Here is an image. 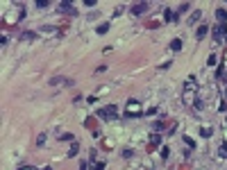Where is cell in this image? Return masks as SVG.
Instances as JSON below:
<instances>
[{"label": "cell", "mask_w": 227, "mask_h": 170, "mask_svg": "<svg viewBox=\"0 0 227 170\" xmlns=\"http://www.w3.org/2000/svg\"><path fill=\"white\" fill-rule=\"evenodd\" d=\"M225 34H227V23H218V25L213 27V41H216V43H220Z\"/></svg>", "instance_id": "6da1fadb"}, {"label": "cell", "mask_w": 227, "mask_h": 170, "mask_svg": "<svg viewBox=\"0 0 227 170\" xmlns=\"http://www.w3.org/2000/svg\"><path fill=\"white\" fill-rule=\"evenodd\" d=\"M134 111L139 113L141 107H139V102H136V100H129V102H127V111H125V118H134Z\"/></svg>", "instance_id": "7a4b0ae2"}, {"label": "cell", "mask_w": 227, "mask_h": 170, "mask_svg": "<svg viewBox=\"0 0 227 170\" xmlns=\"http://www.w3.org/2000/svg\"><path fill=\"white\" fill-rule=\"evenodd\" d=\"M116 113H118V111H116V107H114V104H109L107 109H100L98 116H102L104 120H109V118H116Z\"/></svg>", "instance_id": "3957f363"}, {"label": "cell", "mask_w": 227, "mask_h": 170, "mask_svg": "<svg viewBox=\"0 0 227 170\" xmlns=\"http://www.w3.org/2000/svg\"><path fill=\"white\" fill-rule=\"evenodd\" d=\"M148 7H150V2H136V5L132 7V14H134V16H141V14L148 11Z\"/></svg>", "instance_id": "277c9868"}, {"label": "cell", "mask_w": 227, "mask_h": 170, "mask_svg": "<svg viewBox=\"0 0 227 170\" xmlns=\"http://www.w3.org/2000/svg\"><path fill=\"white\" fill-rule=\"evenodd\" d=\"M59 11H66V14H75V9H73V2H59Z\"/></svg>", "instance_id": "5b68a950"}, {"label": "cell", "mask_w": 227, "mask_h": 170, "mask_svg": "<svg viewBox=\"0 0 227 170\" xmlns=\"http://www.w3.org/2000/svg\"><path fill=\"white\" fill-rule=\"evenodd\" d=\"M207 32H209V25H200V27H198V32H195L198 41H200V39H204V36H207Z\"/></svg>", "instance_id": "8992f818"}, {"label": "cell", "mask_w": 227, "mask_h": 170, "mask_svg": "<svg viewBox=\"0 0 227 170\" xmlns=\"http://www.w3.org/2000/svg\"><path fill=\"white\" fill-rule=\"evenodd\" d=\"M164 18H166L168 23H175V21H177V14H173L170 9H166V11H164Z\"/></svg>", "instance_id": "52a82bcc"}, {"label": "cell", "mask_w": 227, "mask_h": 170, "mask_svg": "<svg viewBox=\"0 0 227 170\" xmlns=\"http://www.w3.org/2000/svg\"><path fill=\"white\" fill-rule=\"evenodd\" d=\"M184 88H186V91H189V88H191V91H195V88H198V82H195V77H189V82L184 84Z\"/></svg>", "instance_id": "ba28073f"}, {"label": "cell", "mask_w": 227, "mask_h": 170, "mask_svg": "<svg viewBox=\"0 0 227 170\" xmlns=\"http://www.w3.org/2000/svg\"><path fill=\"white\" fill-rule=\"evenodd\" d=\"M170 50H173V52L182 50V39H175V41H170Z\"/></svg>", "instance_id": "9c48e42d"}, {"label": "cell", "mask_w": 227, "mask_h": 170, "mask_svg": "<svg viewBox=\"0 0 227 170\" xmlns=\"http://www.w3.org/2000/svg\"><path fill=\"white\" fill-rule=\"evenodd\" d=\"M216 18H218L220 23H225V21H227V11H225V9H216Z\"/></svg>", "instance_id": "30bf717a"}, {"label": "cell", "mask_w": 227, "mask_h": 170, "mask_svg": "<svg viewBox=\"0 0 227 170\" xmlns=\"http://www.w3.org/2000/svg\"><path fill=\"white\" fill-rule=\"evenodd\" d=\"M21 39H23V41H34V39H36V34H34V32H25V34H23Z\"/></svg>", "instance_id": "8fae6325"}, {"label": "cell", "mask_w": 227, "mask_h": 170, "mask_svg": "<svg viewBox=\"0 0 227 170\" xmlns=\"http://www.w3.org/2000/svg\"><path fill=\"white\" fill-rule=\"evenodd\" d=\"M200 134L204 136V139H209V136L213 134V129H211V127H202V129H200Z\"/></svg>", "instance_id": "7c38bea8"}, {"label": "cell", "mask_w": 227, "mask_h": 170, "mask_svg": "<svg viewBox=\"0 0 227 170\" xmlns=\"http://www.w3.org/2000/svg\"><path fill=\"white\" fill-rule=\"evenodd\" d=\"M77 152H80V145H77V143H73V145H71V152H68V157H75Z\"/></svg>", "instance_id": "4fadbf2b"}, {"label": "cell", "mask_w": 227, "mask_h": 170, "mask_svg": "<svg viewBox=\"0 0 227 170\" xmlns=\"http://www.w3.org/2000/svg\"><path fill=\"white\" fill-rule=\"evenodd\" d=\"M200 11H193V14H191V23H195V21H200Z\"/></svg>", "instance_id": "5bb4252c"}, {"label": "cell", "mask_w": 227, "mask_h": 170, "mask_svg": "<svg viewBox=\"0 0 227 170\" xmlns=\"http://www.w3.org/2000/svg\"><path fill=\"white\" fill-rule=\"evenodd\" d=\"M107 30H109V25H107V23H104V25H98V34H104Z\"/></svg>", "instance_id": "9a60e30c"}, {"label": "cell", "mask_w": 227, "mask_h": 170, "mask_svg": "<svg viewBox=\"0 0 227 170\" xmlns=\"http://www.w3.org/2000/svg\"><path fill=\"white\" fill-rule=\"evenodd\" d=\"M213 64H216V57L209 55V59H207V66H213Z\"/></svg>", "instance_id": "2e32d148"}, {"label": "cell", "mask_w": 227, "mask_h": 170, "mask_svg": "<svg viewBox=\"0 0 227 170\" xmlns=\"http://www.w3.org/2000/svg\"><path fill=\"white\" fill-rule=\"evenodd\" d=\"M59 139H62V141H73V134H68V132H66V134H62Z\"/></svg>", "instance_id": "e0dca14e"}, {"label": "cell", "mask_w": 227, "mask_h": 170, "mask_svg": "<svg viewBox=\"0 0 227 170\" xmlns=\"http://www.w3.org/2000/svg\"><path fill=\"white\" fill-rule=\"evenodd\" d=\"M43 143H46V134H41L39 139H36V145H43Z\"/></svg>", "instance_id": "ac0fdd59"}, {"label": "cell", "mask_w": 227, "mask_h": 170, "mask_svg": "<svg viewBox=\"0 0 227 170\" xmlns=\"http://www.w3.org/2000/svg\"><path fill=\"white\" fill-rule=\"evenodd\" d=\"M189 7H191V5H189V2H184V5H180V11L184 14V11H189Z\"/></svg>", "instance_id": "d6986e66"}, {"label": "cell", "mask_w": 227, "mask_h": 170, "mask_svg": "<svg viewBox=\"0 0 227 170\" xmlns=\"http://www.w3.org/2000/svg\"><path fill=\"white\" fill-rule=\"evenodd\" d=\"M220 154H222V157H227V143H222V145H220Z\"/></svg>", "instance_id": "ffe728a7"}, {"label": "cell", "mask_w": 227, "mask_h": 170, "mask_svg": "<svg viewBox=\"0 0 227 170\" xmlns=\"http://www.w3.org/2000/svg\"><path fill=\"white\" fill-rule=\"evenodd\" d=\"M36 7H48V0H36Z\"/></svg>", "instance_id": "44dd1931"}, {"label": "cell", "mask_w": 227, "mask_h": 170, "mask_svg": "<svg viewBox=\"0 0 227 170\" xmlns=\"http://www.w3.org/2000/svg\"><path fill=\"white\" fill-rule=\"evenodd\" d=\"M93 170H104V163H102V161H100V163H95V168H93Z\"/></svg>", "instance_id": "7402d4cb"}, {"label": "cell", "mask_w": 227, "mask_h": 170, "mask_svg": "<svg viewBox=\"0 0 227 170\" xmlns=\"http://www.w3.org/2000/svg\"><path fill=\"white\" fill-rule=\"evenodd\" d=\"M225 98H227V88H225Z\"/></svg>", "instance_id": "603a6c76"}, {"label": "cell", "mask_w": 227, "mask_h": 170, "mask_svg": "<svg viewBox=\"0 0 227 170\" xmlns=\"http://www.w3.org/2000/svg\"><path fill=\"white\" fill-rule=\"evenodd\" d=\"M225 123H227V120H225Z\"/></svg>", "instance_id": "cb8c5ba5"}]
</instances>
